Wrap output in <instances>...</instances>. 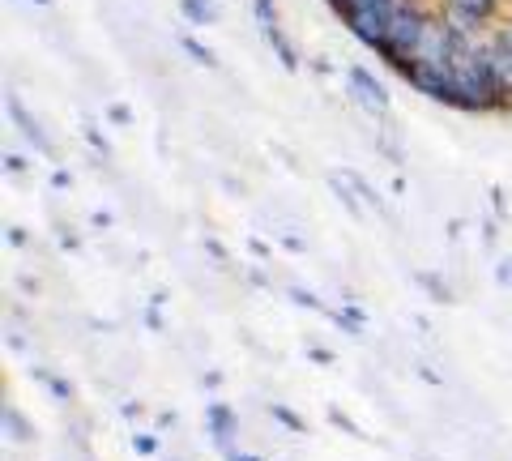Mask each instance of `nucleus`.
Wrapping results in <instances>:
<instances>
[{"label": "nucleus", "mask_w": 512, "mask_h": 461, "mask_svg": "<svg viewBox=\"0 0 512 461\" xmlns=\"http://www.w3.org/2000/svg\"><path fill=\"white\" fill-rule=\"evenodd\" d=\"M205 419H210V432H214L218 453L222 457L235 453V410L227 402H210V406H205Z\"/></svg>", "instance_id": "423d86ee"}, {"label": "nucleus", "mask_w": 512, "mask_h": 461, "mask_svg": "<svg viewBox=\"0 0 512 461\" xmlns=\"http://www.w3.org/2000/svg\"><path fill=\"white\" fill-rule=\"evenodd\" d=\"M397 73H402L406 82L414 86V94H423V99L440 103V107L461 111L457 82H453V60H406Z\"/></svg>", "instance_id": "f03ea898"}, {"label": "nucleus", "mask_w": 512, "mask_h": 461, "mask_svg": "<svg viewBox=\"0 0 512 461\" xmlns=\"http://www.w3.org/2000/svg\"><path fill=\"white\" fill-rule=\"evenodd\" d=\"M227 461H261V457H252V453H239V449H235V453H227Z\"/></svg>", "instance_id": "412c9836"}, {"label": "nucleus", "mask_w": 512, "mask_h": 461, "mask_svg": "<svg viewBox=\"0 0 512 461\" xmlns=\"http://www.w3.org/2000/svg\"><path fill=\"white\" fill-rule=\"evenodd\" d=\"M491 30H495V39H500V43L508 47V52H512V18H508V22H495Z\"/></svg>", "instance_id": "f3484780"}, {"label": "nucleus", "mask_w": 512, "mask_h": 461, "mask_svg": "<svg viewBox=\"0 0 512 461\" xmlns=\"http://www.w3.org/2000/svg\"><path fill=\"white\" fill-rule=\"evenodd\" d=\"M427 22H431V18L419 9V0H393V5H389V26H384V47H380V56L389 60L393 69H402L406 60L414 56V47H419Z\"/></svg>", "instance_id": "f257e3e1"}, {"label": "nucleus", "mask_w": 512, "mask_h": 461, "mask_svg": "<svg viewBox=\"0 0 512 461\" xmlns=\"http://www.w3.org/2000/svg\"><path fill=\"white\" fill-rule=\"evenodd\" d=\"M346 77H350V90H355V103L367 111V116H376V120L389 116L393 99H389V90H384V82L372 69H367V65H350Z\"/></svg>", "instance_id": "7ed1b4c3"}, {"label": "nucleus", "mask_w": 512, "mask_h": 461, "mask_svg": "<svg viewBox=\"0 0 512 461\" xmlns=\"http://www.w3.org/2000/svg\"><path fill=\"white\" fill-rule=\"evenodd\" d=\"M133 449H137L141 457H154V453H158V436H133Z\"/></svg>", "instance_id": "dca6fc26"}, {"label": "nucleus", "mask_w": 512, "mask_h": 461, "mask_svg": "<svg viewBox=\"0 0 512 461\" xmlns=\"http://www.w3.org/2000/svg\"><path fill=\"white\" fill-rule=\"evenodd\" d=\"M269 415H274L278 423H286V427H291V432H308V423H303V419L295 415V410H286L282 402H274V406H269Z\"/></svg>", "instance_id": "f8f14e48"}, {"label": "nucleus", "mask_w": 512, "mask_h": 461, "mask_svg": "<svg viewBox=\"0 0 512 461\" xmlns=\"http://www.w3.org/2000/svg\"><path fill=\"white\" fill-rule=\"evenodd\" d=\"M286 295L295 299L299 308H312V312H325V304H320V299L312 295V291H303V286H286Z\"/></svg>", "instance_id": "ddd939ff"}, {"label": "nucleus", "mask_w": 512, "mask_h": 461, "mask_svg": "<svg viewBox=\"0 0 512 461\" xmlns=\"http://www.w3.org/2000/svg\"><path fill=\"white\" fill-rule=\"evenodd\" d=\"M9 244L22 248V244H26V231H22V227H9Z\"/></svg>", "instance_id": "aec40b11"}, {"label": "nucleus", "mask_w": 512, "mask_h": 461, "mask_svg": "<svg viewBox=\"0 0 512 461\" xmlns=\"http://www.w3.org/2000/svg\"><path fill=\"white\" fill-rule=\"evenodd\" d=\"M5 432H9L13 440H30V427H26V419H22L13 406H5Z\"/></svg>", "instance_id": "9b49d317"}, {"label": "nucleus", "mask_w": 512, "mask_h": 461, "mask_svg": "<svg viewBox=\"0 0 512 461\" xmlns=\"http://www.w3.org/2000/svg\"><path fill=\"white\" fill-rule=\"evenodd\" d=\"M39 380H43V385H47V389H52L56 397H64V402H69V397H73V389H69V385H64V380H60V376H47V372H39Z\"/></svg>", "instance_id": "2eb2a0df"}, {"label": "nucleus", "mask_w": 512, "mask_h": 461, "mask_svg": "<svg viewBox=\"0 0 512 461\" xmlns=\"http://www.w3.org/2000/svg\"><path fill=\"white\" fill-rule=\"evenodd\" d=\"M478 60H483L487 73L495 77V86H500L508 99H512V52H508L500 39H495V30H487L483 43H478Z\"/></svg>", "instance_id": "39448f33"}, {"label": "nucleus", "mask_w": 512, "mask_h": 461, "mask_svg": "<svg viewBox=\"0 0 512 461\" xmlns=\"http://www.w3.org/2000/svg\"><path fill=\"white\" fill-rule=\"evenodd\" d=\"M180 9H184V18L192 26H214V18H218V9L210 5V0H180Z\"/></svg>", "instance_id": "1a4fd4ad"}, {"label": "nucleus", "mask_w": 512, "mask_h": 461, "mask_svg": "<svg viewBox=\"0 0 512 461\" xmlns=\"http://www.w3.org/2000/svg\"><path fill=\"white\" fill-rule=\"evenodd\" d=\"M448 9H457L466 22H474V26H483V30H491V22H495V13H500V0H444Z\"/></svg>", "instance_id": "0eeeda50"}, {"label": "nucleus", "mask_w": 512, "mask_h": 461, "mask_svg": "<svg viewBox=\"0 0 512 461\" xmlns=\"http://www.w3.org/2000/svg\"><path fill=\"white\" fill-rule=\"evenodd\" d=\"M30 5H52V0H30Z\"/></svg>", "instance_id": "4be33fe9"}, {"label": "nucleus", "mask_w": 512, "mask_h": 461, "mask_svg": "<svg viewBox=\"0 0 512 461\" xmlns=\"http://www.w3.org/2000/svg\"><path fill=\"white\" fill-rule=\"evenodd\" d=\"M419 282H423V286H431V291H436V299H440V304H453V291H448V286H444L436 274H419Z\"/></svg>", "instance_id": "4468645a"}, {"label": "nucleus", "mask_w": 512, "mask_h": 461, "mask_svg": "<svg viewBox=\"0 0 512 461\" xmlns=\"http://www.w3.org/2000/svg\"><path fill=\"white\" fill-rule=\"evenodd\" d=\"M111 120H116V124H128V120H133V116H128V107H120V103H111Z\"/></svg>", "instance_id": "6ab92c4d"}, {"label": "nucleus", "mask_w": 512, "mask_h": 461, "mask_svg": "<svg viewBox=\"0 0 512 461\" xmlns=\"http://www.w3.org/2000/svg\"><path fill=\"white\" fill-rule=\"evenodd\" d=\"M5 103H9V116H13V120H18V129L26 133V141H30V146H39V150H52V141H47V137H43V129H39V120H35V116H30V111L22 107V99H18V94H9V99H5Z\"/></svg>", "instance_id": "6e6552de"}, {"label": "nucleus", "mask_w": 512, "mask_h": 461, "mask_svg": "<svg viewBox=\"0 0 512 461\" xmlns=\"http://www.w3.org/2000/svg\"><path fill=\"white\" fill-rule=\"evenodd\" d=\"M5 171H13V176H22V171H26V158H22V154H5Z\"/></svg>", "instance_id": "a211bd4d"}, {"label": "nucleus", "mask_w": 512, "mask_h": 461, "mask_svg": "<svg viewBox=\"0 0 512 461\" xmlns=\"http://www.w3.org/2000/svg\"><path fill=\"white\" fill-rule=\"evenodd\" d=\"M180 43H184V52L192 56V60H197V65H205V69H214L218 65V56L210 52V47H205L201 39H192V35H180Z\"/></svg>", "instance_id": "9d476101"}, {"label": "nucleus", "mask_w": 512, "mask_h": 461, "mask_svg": "<svg viewBox=\"0 0 512 461\" xmlns=\"http://www.w3.org/2000/svg\"><path fill=\"white\" fill-rule=\"evenodd\" d=\"M252 9H256V22H261V30H265L269 47H274V52H278V65H282V69H299V56H295V47L286 43V35H282L278 5H274V0H252Z\"/></svg>", "instance_id": "20e7f679"}]
</instances>
